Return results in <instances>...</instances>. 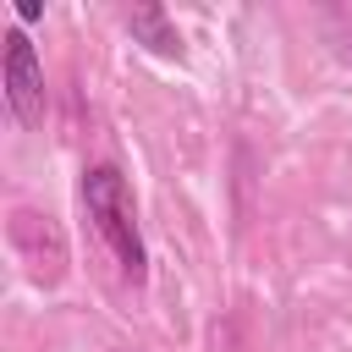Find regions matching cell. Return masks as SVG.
Here are the masks:
<instances>
[{"instance_id":"6da1fadb","label":"cell","mask_w":352,"mask_h":352,"mask_svg":"<svg viewBox=\"0 0 352 352\" xmlns=\"http://www.w3.org/2000/svg\"><path fill=\"white\" fill-rule=\"evenodd\" d=\"M82 204H88V220L99 226V236L110 242L116 264L126 280H143L148 258H143V236H138V209H132V192L121 182L116 165H94L82 176Z\"/></svg>"},{"instance_id":"7a4b0ae2","label":"cell","mask_w":352,"mask_h":352,"mask_svg":"<svg viewBox=\"0 0 352 352\" xmlns=\"http://www.w3.org/2000/svg\"><path fill=\"white\" fill-rule=\"evenodd\" d=\"M0 77H6V104H11V116H16L22 126H38V121H44V72H38L33 38H28L22 28L6 33V66H0Z\"/></svg>"},{"instance_id":"3957f363","label":"cell","mask_w":352,"mask_h":352,"mask_svg":"<svg viewBox=\"0 0 352 352\" xmlns=\"http://www.w3.org/2000/svg\"><path fill=\"white\" fill-rule=\"evenodd\" d=\"M126 28H132V38H143L148 50H160V55H182V38H176V28L165 22L160 6H138V11L126 16Z\"/></svg>"},{"instance_id":"277c9868","label":"cell","mask_w":352,"mask_h":352,"mask_svg":"<svg viewBox=\"0 0 352 352\" xmlns=\"http://www.w3.org/2000/svg\"><path fill=\"white\" fill-rule=\"evenodd\" d=\"M16 16H22V22H38L44 6H38V0H16Z\"/></svg>"}]
</instances>
